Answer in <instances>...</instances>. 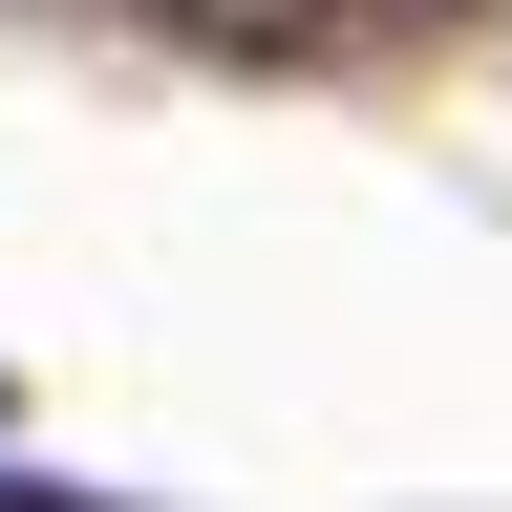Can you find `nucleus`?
<instances>
[{
    "label": "nucleus",
    "mask_w": 512,
    "mask_h": 512,
    "mask_svg": "<svg viewBox=\"0 0 512 512\" xmlns=\"http://www.w3.org/2000/svg\"><path fill=\"white\" fill-rule=\"evenodd\" d=\"M171 43H235V64H299V43H342V22H406V0H150Z\"/></svg>",
    "instance_id": "1"
}]
</instances>
